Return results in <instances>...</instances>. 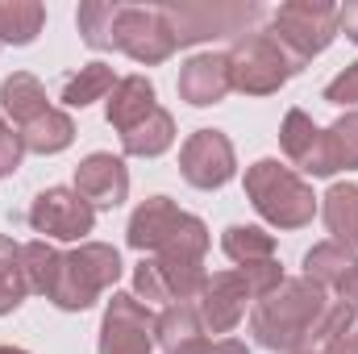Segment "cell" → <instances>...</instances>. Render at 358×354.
I'll return each mask as SVG.
<instances>
[{
  "instance_id": "obj_9",
  "label": "cell",
  "mask_w": 358,
  "mask_h": 354,
  "mask_svg": "<svg viewBox=\"0 0 358 354\" xmlns=\"http://www.w3.org/2000/svg\"><path fill=\"white\" fill-rule=\"evenodd\" d=\"M159 317L134 292H113L100 321V354H155Z\"/></svg>"
},
{
  "instance_id": "obj_28",
  "label": "cell",
  "mask_w": 358,
  "mask_h": 354,
  "mask_svg": "<svg viewBox=\"0 0 358 354\" xmlns=\"http://www.w3.org/2000/svg\"><path fill=\"white\" fill-rule=\"evenodd\" d=\"M221 250L238 267L263 263V259H275V238L267 229H259V225H229L221 234Z\"/></svg>"
},
{
  "instance_id": "obj_24",
  "label": "cell",
  "mask_w": 358,
  "mask_h": 354,
  "mask_svg": "<svg viewBox=\"0 0 358 354\" xmlns=\"http://www.w3.org/2000/svg\"><path fill=\"white\" fill-rule=\"evenodd\" d=\"M358 255L350 246H338V242H317L308 255H304V279H313L317 288H338L350 271H355Z\"/></svg>"
},
{
  "instance_id": "obj_26",
  "label": "cell",
  "mask_w": 358,
  "mask_h": 354,
  "mask_svg": "<svg viewBox=\"0 0 358 354\" xmlns=\"http://www.w3.org/2000/svg\"><path fill=\"white\" fill-rule=\"evenodd\" d=\"M350 330H355V309H346L342 300H329L325 313H321V317L313 321V330L304 334V342H300L296 354H329Z\"/></svg>"
},
{
  "instance_id": "obj_4",
  "label": "cell",
  "mask_w": 358,
  "mask_h": 354,
  "mask_svg": "<svg viewBox=\"0 0 358 354\" xmlns=\"http://www.w3.org/2000/svg\"><path fill=\"white\" fill-rule=\"evenodd\" d=\"M117 279H121V255L104 242H80V250L63 255L46 300L63 313H84Z\"/></svg>"
},
{
  "instance_id": "obj_3",
  "label": "cell",
  "mask_w": 358,
  "mask_h": 354,
  "mask_svg": "<svg viewBox=\"0 0 358 354\" xmlns=\"http://www.w3.org/2000/svg\"><path fill=\"white\" fill-rule=\"evenodd\" d=\"M246 196L255 213L275 229H304L317 213L313 187L279 159H259L255 167H246Z\"/></svg>"
},
{
  "instance_id": "obj_11",
  "label": "cell",
  "mask_w": 358,
  "mask_h": 354,
  "mask_svg": "<svg viewBox=\"0 0 358 354\" xmlns=\"http://www.w3.org/2000/svg\"><path fill=\"white\" fill-rule=\"evenodd\" d=\"M29 225L34 234H42V242H84L96 225V208L76 187H46L29 204Z\"/></svg>"
},
{
  "instance_id": "obj_39",
  "label": "cell",
  "mask_w": 358,
  "mask_h": 354,
  "mask_svg": "<svg viewBox=\"0 0 358 354\" xmlns=\"http://www.w3.org/2000/svg\"><path fill=\"white\" fill-rule=\"evenodd\" d=\"M0 354H29V351H21V346H0Z\"/></svg>"
},
{
  "instance_id": "obj_20",
  "label": "cell",
  "mask_w": 358,
  "mask_h": 354,
  "mask_svg": "<svg viewBox=\"0 0 358 354\" xmlns=\"http://www.w3.org/2000/svg\"><path fill=\"white\" fill-rule=\"evenodd\" d=\"M171 142H176V117L167 113V108H150L134 129H125L121 134V146H125V155H134V159H159L163 150H171Z\"/></svg>"
},
{
  "instance_id": "obj_23",
  "label": "cell",
  "mask_w": 358,
  "mask_h": 354,
  "mask_svg": "<svg viewBox=\"0 0 358 354\" xmlns=\"http://www.w3.org/2000/svg\"><path fill=\"white\" fill-rule=\"evenodd\" d=\"M25 296H29V279H25V246L13 242L8 234H0V317H8L13 309H21Z\"/></svg>"
},
{
  "instance_id": "obj_22",
  "label": "cell",
  "mask_w": 358,
  "mask_h": 354,
  "mask_svg": "<svg viewBox=\"0 0 358 354\" xmlns=\"http://www.w3.org/2000/svg\"><path fill=\"white\" fill-rule=\"evenodd\" d=\"M204 338V325H200V313H196V300H183V304H167L159 313V325H155V342L163 346V354L183 351L187 342Z\"/></svg>"
},
{
  "instance_id": "obj_10",
  "label": "cell",
  "mask_w": 358,
  "mask_h": 354,
  "mask_svg": "<svg viewBox=\"0 0 358 354\" xmlns=\"http://www.w3.org/2000/svg\"><path fill=\"white\" fill-rule=\"evenodd\" d=\"M208 283L204 263H183V259H159L146 255L134 271V296L142 304H183L196 300Z\"/></svg>"
},
{
  "instance_id": "obj_37",
  "label": "cell",
  "mask_w": 358,
  "mask_h": 354,
  "mask_svg": "<svg viewBox=\"0 0 358 354\" xmlns=\"http://www.w3.org/2000/svg\"><path fill=\"white\" fill-rule=\"evenodd\" d=\"M338 296H342V304H346V309H355V313H358V263H355V271L338 283Z\"/></svg>"
},
{
  "instance_id": "obj_35",
  "label": "cell",
  "mask_w": 358,
  "mask_h": 354,
  "mask_svg": "<svg viewBox=\"0 0 358 354\" xmlns=\"http://www.w3.org/2000/svg\"><path fill=\"white\" fill-rule=\"evenodd\" d=\"M176 354H250L246 351V342H238V338H196V342H187L183 351Z\"/></svg>"
},
{
  "instance_id": "obj_27",
  "label": "cell",
  "mask_w": 358,
  "mask_h": 354,
  "mask_svg": "<svg viewBox=\"0 0 358 354\" xmlns=\"http://www.w3.org/2000/svg\"><path fill=\"white\" fill-rule=\"evenodd\" d=\"M113 88H117V76H113L108 63H84V67L63 84V104L88 108V104H96V100H104Z\"/></svg>"
},
{
  "instance_id": "obj_34",
  "label": "cell",
  "mask_w": 358,
  "mask_h": 354,
  "mask_svg": "<svg viewBox=\"0 0 358 354\" xmlns=\"http://www.w3.org/2000/svg\"><path fill=\"white\" fill-rule=\"evenodd\" d=\"M21 155H25V146H21V138L13 134V125L0 117V179L13 176L17 167H21Z\"/></svg>"
},
{
  "instance_id": "obj_14",
  "label": "cell",
  "mask_w": 358,
  "mask_h": 354,
  "mask_svg": "<svg viewBox=\"0 0 358 354\" xmlns=\"http://www.w3.org/2000/svg\"><path fill=\"white\" fill-rule=\"evenodd\" d=\"M76 192L88 200L92 208H117L129 196V171L117 155L96 150L76 167Z\"/></svg>"
},
{
  "instance_id": "obj_5",
  "label": "cell",
  "mask_w": 358,
  "mask_h": 354,
  "mask_svg": "<svg viewBox=\"0 0 358 354\" xmlns=\"http://www.w3.org/2000/svg\"><path fill=\"white\" fill-rule=\"evenodd\" d=\"M163 13L171 21L176 46H196L213 38H246L267 17V8L255 0H179V4H163Z\"/></svg>"
},
{
  "instance_id": "obj_2",
  "label": "cell",
  "mask_w": 358,
  "mask_h": 354,
  "mask_svg": "<svg viewBox=\"0 0 358 354\" xmlns=\"http://www.w3.org/2000/svg\"><path fill=\"white\" fill-rule=\"evenodd\" d=\"M125 242L142 255L159 259H183V263H204L208 255V225L192 213L176 208L167 196H150L134 208Z\"/></svg>"
},
{
  "instance_id": "obj_19",
  "label": "cell",
  "mask_w": 358,
  "mask_h": 354,
  "mask_svg": "<svg viewBox=\"0 0 358 354\" xmlns=\"http://www.w3.org/2000/svg\"><path fill=\"white\" fill-rule=\"evenodd\" d=\"M0 108H4V117L17 125V129H25L34 117H42L50 104H46V88L38 84V76H29V71H13L4 84H0Z\"/></svg>"
},
{
  "instance_id": "obj_29",
  "label": "cell",
  "mask_w": 358,
  "mask_h": 354,
  "mask_svg": "<svg viewBox=\"0 0 358 354\" xmlns=\"http://www.w3.org/2000/svg\"><path fill=\"white\" fill-rule=\"evenodd\" d=\"M325 159H329V176L334 171H358V113L338 117L325 129Z\"/></svg>"
},
{
  "instance_id": "obj_8",
  "label": "cell",
  "mask_w": 358,
  "mask_h": 354,
  "mask_svg": "<svg viewBox=\"0 0 358 354\" xmlns=\"http://www.w3.org/2000/svg\"><path fill=\"white\" fill-rule=\"evenodd\" d=\"M113 50L129 55L134 63H167L176 55V34L171 21L159 8H142V4H121L117 8V25H113Z\"/></svg>"
},
{
  "instance_id": "obj_32",
  "label": "cell",
  "mask_w": 358,
  "mask_h": 354,
  "mask_svg": "<svg viewBox=\"0 0 358 354\" xmlns=\"http://www.w3.org/2000/svg\"><path fill=\"white\" fill-rule=\"evenodd\" d=\"M238 275H242V283H246L250 300H263L267 292H275V288L283 283V267L275 263V259H263V263H246V267H238Z\"/></svg>"
},
{
  "instance_id": "obj_30",
  "label": "cell",
  "mask_w": 358,
  "mask_h": 354,
  "mask_svg": "<svg viewBox=\"0 0 358 354\" xmlns=\"http://www.w3.org/2000/svg\"><path fill=\"white\" fill-rule=\"evenodd\" d=\"M117 8L121 4H108V0H88L80 4V34L92 50H113V25H117Z\"/></svg>"
},
{
  "instance_id": "obj_13",
  "label": "cell",
  "mask_w": 358,
  "mask_h": 354,
  "mask_svg": "<svg viewBox=\"0 0 358 354\" xmlns=\"http://www.w3.org/2000/svg\"><path fill=\"white\" fill-rule=\"evenodd\" d=\"M246 304H250V292H246V283H242L238 271L208 275L204 292L196 296V313H200L204 334H229V330H238V321L246 317Z\"/></svg>"
},
{
  "instance_id": "obj_17",
  "label": "cell",
  "mask_w": 358,
  "mask_h": 354,
  "mask_svg": "<svg viewBox=\"0 0 358 354\" xmlns=\"http://www.w3.org/2000/svg\"><path fill=\"white\" fill-rule=\"evenodd\" d=\"M150 108H155V84L146 76H125V80H117V88L108 92V125L117 134L134 129Z\"/></svg>"
},
{
  "instance_id": "obj_25",
  "label": "cell",
  "mask_w": 358,
  "mask_h": 354,
  "mask_svg": "<svg viewBox=\"0 0 358 354\" xmlns=\"http://www.w3.org/2000/svg\"><path fill=\"white\" fill-rule=\"evenodd\" d=\"M46 25V8L38 0H0V42L29 46Z\"/></svg>"
},
{
  "instance_id": "obj_1",
  "label": "cell",
  "mask_w": 358,
  "mask_h": 354,
  "mask_svg": "<svg viewBox=\"0 0 358 354\" xmlns=\"http://www.w3.org/2000/svg\"><path fill=\"white\" fill-rule=\"evenodd\" d=\"M325 288H317L313 279H283L275 292L263 300H255L250 313V334L259 346L275 354H296L304 334L313 330V321L325 313Z\"/></svg>"
},
{
  "instance_id": "obj_33",
  "label": "cell",
  "mask_w": 358,
  "mask_h": 354,
  "mask_svg": "<svg viewBox=\"0 0 358 354\" xmlns=\"http://www.w3.org/2000/svg\"><path fill=\"white\" fill-rule=\"evenodd\" d=\"M321 96H325L329 104H358V63H350L342 76H334Z\"/></svg>"
},
{
  "instance_id": "obj_16",
  "label": "cell",
  "mask_w": 358,
  "mask_h": 354,
  "mask_svg": "<svg viewBox=\"0 0 358 354\" xmlns=\"http://www.w3.org/2000/svg\"><path fill=\"white\" fill-rule=\"evenodd\" d=\"M225 92H234L229 84V59L225 55H192L183 67H179V96L196 108H208V104H221Z\"/></svg>"
},
{
  "instance_id": "obj_6",
  "label": "cell",
  "mask_w": 358,
  "mask_h": 354,
  "mask_svg": "<svg viewBox=\"0 0 358 354\" xmlns=\"http://www.w3.org/2000/svg\"><path fill=\"white\" fill-rule=\"evenodd\" d=\"M225 59H229V84H234V92H242V96H271V92L283 88L292 76L304 71L271 38V29H255V34L238 38Z\"/></svg>"
},
{
  "instance_id": "obj_15",
  "label": "cell",
  "mask_w": 358,
  "mask_h": 354,
  "mask_svg": "<svg viewBox=\"0 0 358 354\" xmlns=\"http://www.w3.org/2000/svg\"><path fill=\"white\" fill-rule=\"evenodd\" d=\"M279 146L283 155L308 171V176H329V159H325V129L304 113V108H287L283 125H279Z\"/></svg>"
},
{
  "instance_id": "obj_21",
  "label": "cell",
  "mask_w": 358,
  "mask_h": 354,
  "mask_svg": "<svg viewBox=\"0 0 358 354\" xmlns=\"http://www.w3.org/2000/svg\"><path fill=\"white\" fill-rule=\"evenodd\" d=\"M17 138H21V146L29 155H59V150H67L76 142V121L63 108H46L25 129H17Z\"/></svg>"
},
{
  "instance_id": "obj_36",
  "label": "cell",
  "mask_w": 358,
  "mask_h": 354,
  "mask_svg": "<svg viewBox=\"0 0 358 354\" xmlns=\"http://www.w3.org/2000/svg\"><path fill=\"white\" fill-rule=\"evenodd\" d=\"M338 34H346V38L358 46V0H355V4H346V8L338 13Z\"/></svg>"
},
{
  "instance_id": "obj_7",
  "label": "cell",
  "mask_w": 358,
  "mask_h": 354,
  "mask_svg": "<svg viewBox=\"0 0 358 354\" xmlns=\"http://www.w3.org/2000/svg\"><path fill=\"white\" fill-rule=\"evenodd\" d=\"M338 4L329 0H287L271 13V38L304 67L338 38Z\"/></svg>"
},
{
  "instance_id": "obj_31",
  "label": "cell",
  "mask_w": 358,
  "mask_h": 354,
  "mask_svg": "<svg viewBox=\"0 0 358 354\" xmlns=\"http://www.w3.org/2000/svg\"><path fill=\"white\" fill-rule=\"evenodd\" d=\"M59 263H63V255L50 242H42V238L25 242V279H29V292L46 296L50 283H55V275H59Z\"/></svg>"
},
{
  "instance_id": "obj_38",
  "label": "cell",
  "mask_w": 358,
  "mask_h": 354,
  "mask_svg": "<svg viewBox=\"0 0 358 354\" xmlns=\"http://www.w3.org/2000/svg\"><path fill=\"white\" fill-rule=\"evenodd\" d=\"M329 354H358V330H350V334H346V338H342Z\"/></svg>"
},
{
  "instance_id": "obj_12",
  "label": "cell",
  "mask_w": 358,
  "mask_h": 354,
  "mask_svg": "<svg viewBox=\"0 0 358 354\" xmlns=\"http://www.w3.org/2000/svg\"><path fill=\"white\" fill-rule=\"evenodd\" d=\"M179 176L200 192H217L238 176V155L234 142L221 129H196L183 150H179Z\"/></svg>"
},
{
  "instance_id": "obj_18",
  "label": "cell",
  "mask_w": 358,
  "mask_h": 354,
  "mask_svg": "<svg viewBox=\"0 0 358 354\" xmlns=\"http://www.w3.org/2000/svg\"><path fill=\"white\" fill-rule=\"evenodd\" d=\"M321 217H325V229L334 234L329 242L358 250V183H334L321 196Z\"/></svg>"
}]
</instances>
